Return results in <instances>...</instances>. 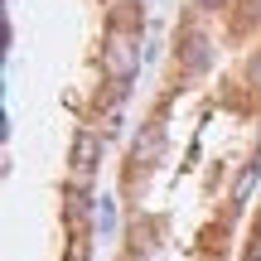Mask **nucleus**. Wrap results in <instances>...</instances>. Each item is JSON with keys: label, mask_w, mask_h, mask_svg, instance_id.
<instances>
[{"label": "nucleus", "mask_w": 261, "mask_h": 261, "mask_svg": "<svg viewBox=\"0 0 261 261\" xmlns=\"http://www.w3.org/2000/svg\"><path fill=\"white\" fill-rule=\"evenodd\" d=\"M203 5H223V0H203Z\"/></svg>", "instance_id": "obj_8"}, {"label": "nucleus", "mask_w": 261, "mask_h": 261, "mask_svg": "<svg viewBox=\"0 0 261 261\" xmlns=\"http://www.w3.org/2000/svg\"><path fill=\"white\" fill-rule=\"evenodd\" d=\"M247 77H252V87H256V92H261V54L252 58V63H247Z\"/></svg>", "instance_id": "obj_6"}, {"label": "nucleus", "mask_w": 261, "mask_h": 261, "mask_svg": "<svg viewBox=\"0 0 261 261\" xmlns=\"http://www.w3.org/2000/svg\"><path fill=\"white\" fill-rule=\"evenodd\" d=\"M102 68H107L112 83H130V77L140 73V39L116 29V34L107 39V48H102Z\"/></svg>", "instance_id": "obj_1"}, {"label": "nucleus", "mask_w": 261, "mask_h": 261, "mask_svg": "<svg viewBox=\"0 0 261 261\" xmlns=\"http://www.w3.org/2000/svg\"><path fill=\"white\" fill-rule=\"evenodd\" d=\"M68 213H73V223H87V203H83V194H68Z\"/></svg>", "instance_id": "obj_5"}, {"label": "nucleus", "mask_w": 261, "mask_h": 261, "mask_svg": "<svg viewBox=\"0 0 261 261\" xmlns=\"http://www.w3.org/2000/svg\"><path fill=\"white\" fill-rule=\"evenodd\" d=\"M68 261H87V242H83V237H77V242L68 247Z\"/></svg>", "instance_id": "obj_7"}, {"label": "nucleus", "mask_w": 261, "mask_h": 261, "mask_svg": "<svg viewBox=\"0 0 261 261\" xmlns=\"http://www.w3.org/2000/svg\"><path fill=\"white\" fill-rule=\"evenodd\" d=\"M97 160H102V136L97 130H77L73 136V174L87 179L97 169Z\"/></svg>", "instance_id": "obj_2"}, {"label": "nucleus", "mask_w": 261, "mask_h": 261, "mask_svg": "<svg viewBox=\"0 0 261 261\" xmlns=\"http://www.w3.org/2000/svg\"><path fill=\"white\" fill-rule=\"evenodd\" d=\"M252 179H256V169L247 165V169H242V179H237V189H232V198H237V203H247V194H252Z\"/></svg>", "instance_id": "obj_4"}, {"label": "nucleus", "mask_w": 261, "mask_h": 261, "mask_svg": "<svg viewBox=\"0 0 261 261\" xmlns=\"http://www.w3.org/2000/svg\"><path fill=\"white\" fill-rule=\"evenodd\" d=\"M160 140H165V136H160V126H150L145 145H140V140H136V165H145V160H155V155H160Z\"/></svg>", "instance_id": "obj_3"}]
</instances>
